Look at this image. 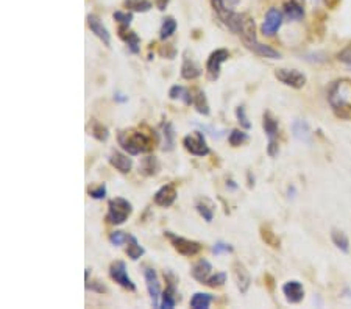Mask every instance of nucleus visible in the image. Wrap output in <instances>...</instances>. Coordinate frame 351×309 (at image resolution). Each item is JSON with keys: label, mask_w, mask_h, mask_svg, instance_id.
Listing matches in <instances>:
<instances>
[{"label": "nucleus", "mask_w": 351, "mask_h": 309, "mask_svg": "<svg viewBox=\"0 0 351 309\" xmlns=\"http://www.w3.org/2000/svg\"><path fill=\"white\" fill-rule=\"evenodd\" d=\"M280 153V144H278V139H272L269 141V145H267V155L270 158H275L278 156Z\"/></svg>", "instance_id": "c03bdc74"}, {"label": "nucleus", "mask_w": 351, "mask_h": 309, "mask_svg": "<svg viewBox=\"0 0 351 309\" xmlns=\"http://www.w3.org/2000/svg\"><path fill=\"white\" fill-rule=\"evenodd\" d=\"M84 277H86V283L89 281V269H86V274H84Z\"/></svg>", "instance_id": "864d4df0"}, {"label": "nucleus", "mask_w": 351, "mask_h": 309, "mask_svg": "<svg viewBox=\"0 0 351 309\" xmlns=\"http://www.w3.org/2000/svg\"><path fill=\"white\" fill-rule=\"evenodd\" d=\"M275 77L283 84L290 86L293 89H301L306 84V75L297 69H276Z\"/></svg>", "instance_id": "6e6552de"}, {"label": "nucleus", "mask_w": 351, "mask_h": 309, "mask_svg": "<svg viewBox=\"0 0 351 309\" xmlns=\"http://www.w3.org/2000/svg\"><path fill=\"white\" fill-rule=\"evenodd\" d=\"M331 241L332 244H334L340 251L343 253H349V239H348V236L340 231V230H332L331 231Z\"/></svg>", "instance_id": "bb28decb"}, {"label": "nucleus", "mask_w": 351, "mask_h": 309, "mask_svg": "<svg viewBox=\"0 0 351 309\" xmlns=\"http://www.w3.org/2000/svg\"><path fill=\"white\" fill-rule=\"evenodd\" d=\"M119 38L126 44L128 50L135 53V55H138L141 52V39H139L138 33L128 30V27H123V25L119 27Z\"/></svg>", "instance_id": "f3484780"}, {"label": "nucleus", "mask_w": 351, "mask_h": 309, "mask_svg": "<svg viewBox=\"0 0 351 309\" xmlns=\"http://www.w3.org/2000/svg\"><path fill=\"white\" fill-rule=\"evenodd\" d=\"M159 55L164 57V58L172 60V58H175V55H177V50H175L173 46H162V47L159 49Z\"/></svg>", "instance_id": "a18cd8bd"}, {"label": "nucleus", "mask_w": 351, "mask_h": 309, "mask_svg": "<svg viewBox=\"0 0 351 309\" xmlns=\"http://www.w3.org/2000/svg\"><path fill=\"white\" fill-rule=\"evenodd\" d=\"M211 251L215 254V256H218V254H222V253H231V251H233V247H231L230 244L224 242V241H218V242H215V244L212 245Z\"/></svg>", "instance_id": "79ce46f5"}, {"label": "nucleus", "mask_w": 351, "mask_h": 309, "mask_svg": "<svg viewBox=\"0 0 351 309\" xmlns=\"http://www.w3.org/2000/svg\"><path fill=\"white\" fill-rule=\"evenodd\" d=\"M283 13L289 21H301L304 17V2L303 0H287L283 5Z\"/></svg>", "instance_id": "dca6fc26"}, {"label": "nucleus", "mask_w": 351, "mask_h": 309, "mask_svg": "<svg viewBox=\"0 0 351 309\" xmlns=\"http://www.w3.org/2000/svg\"><path fill=\"white\" fill-rule=\"evenodd\" d=\"M159 170V162L155 156H147L141 161L139 173L144 176H155Z\"/></svg>", "instance_id": "a878e982"}, {"label": "nucleus", "mask_w": 351, "mask_h": 309, "mask_svg": "<svg viewBox=\"0 0 351 309\" xmlns=\"http://www.w3.org/2000/svg\"><path fill=\"white\" fill-rule=\"evenodd\" d=\"M113 17H114V21H117L120 25L130 27V24L133 21V13H130V11H116L113 14Z\"/></svg>", "instance_id": "4c0bfd02"}, {"label": "nucleus", "mask_w": 351, "mask_h": 309, "mask_svg": "<svg viewBox=\"0 0 351 309\" xmlns=\"http://www.w3.org/2000/svg\"><path fill=\"white\" fill-rule=\"evenodd\" d=\"M201 74H203L201 67H200L192 58L184 57L183 64H181V77H183L184 80H195V78H198Z\"/></svg>", "instance_id": "aec40b11"}, {"label": "nucleus", "mask_w": 351, "mask_h": 309, "mask_svg": "<svg viewBox=\"0 0 351 309\" xmlns=\"http://www.w3.org/2000/svg\"><path fill=\"white\" fill-rule=\"evenodd\" d=\"M194 106L197 113L203 114V116H209L211 110H209V103H208V99H206V94L201 93V91H198L197 96L194 97Z\"/></svg>", "instance_id": "473e14b6"}, {"label": "nucleus", "mask_w": 351, "mask_h": 309, "mask_svg": "<svg viewBox=\"0 0 351 309\" xmlns=\"http://www.w3.org/2000/svg\"><path fill=\"white\" fill-rule=\"evenodd\" d=\"M283 294L289 303L297 304V303L303 301V298H304V287L300 281L290 280V281L283 284Z\"/></svg>", "instance_id": "4468645a"}, {"label": "nucleus", "mask_w": 351, "mask_h": 309, "mask_svg": "<svg viewBox=\"0 0 351 309\" xmlns=\"http://www.w3.org/2000/svg\"><path fill=\"white\" fill-rule=\"evenodd\" d=\"M164 236L170 241V244L173 245V248L183 254V256L186 258H192L195 256V254H198L203 248V245L197 241H191V239H186V238H181V236H177L173 234L172 231H164Z\"/></svg>", "instance_id": "39448f33"}, {"label": "nucleus", "mask_w": 351, "mask_h": 309, "mask_svg": "<svg viewBox=\"0 0 351 309\" xmlns=\"http://www.w3.org/2000/svg\"><path fill=\"white\" fill-rule=\"evenodd\" d=\"M337 61L345 64L348 69H351V42L345 46L339 53H337Z\"/></svg>", "instance_id": "ea45409f"}, {"label": "nucleus", "mask_w": 351, "mask_h": 309, "mask_svg": "<svg viewBox=\"0 0 351 309\" xmlns=\"http://www.w3.org/2000/svg\"><path fill=\"white\" fill-rule=\"evenodd\" d=\"M228 58H230V52L227 49H217L211 53L206 61V78L209 81L218 80L222 64H224Z\"/></svg>", "instance_id": "0eeeda50"}, {"label": "nucleus", "mask_w": 351, "mask_h": 309, "mask_svg": "<svg viewBox=\"0 0 351 309\" xmlns=\"http://www.w3.org/2000/svg\"><path fill=\"white\" fill-rule=\"evenodd\" d=\"M239 36H241L244 46L248 50H251L253 53H256V55H259L262 58H270V60H280L281 58V53L278 50H275L273 47L257 41L256 25H254V21L251 19V17H248V16L245 17L244 27H242L241 33H239Z\"/></svg>", "instance_id": "f03ea898"}, {"label": "nucleus", "mask_w": 351, "mask_h": 309, "mask_svg": "<svg viewBox=\"0 0 351 309\" xmlns=\"http://www.w3.org/2000/svg\"><path fill=\"white\" fill-rule=\"evenodd\" d=\"M328 102L339 117L348 119L351 116V83L346 80L332 83L328 91Z\"/></svg>", "instance_id": "f257e3e1"}, {"label": "nucleus", "mask_w": 351, "mask_h": 309, "mask_svg": "<svg viewBox=\"0 0 351 309\" xmlns=\"http://www.w3.org/2000/svg\"><path fill=\"white\" fill-rule=\"evenodd\" d=\"M227 283V274L225 272H218V274H215V275H211L208 280H206V286L208 287H212V289H215V287H222Z\"/></svg>", "instance_id": "e433bc0d"}, {"label": "nucleus", "mask_w": 351, "mask_h": 309, "mask_svg": "<svg viewBox=\"0 0 351 309\" xmlns=\"http://www.w3.org/2000/svg\"><path fill=\"white\" fill-rule=\"evenodd\" d=\"M247 141H248V135L242 130H233L228 136V142L233 147H239V145L245 144Z\"/></svg>", "instance_id": "f704fd0d"}, {"label": "nucleus", "mask_w": 351, "mask_h": 309, "mask_svg": "<svg viewBox=\"0 0 351 309\" xmlns=\"http://www.w3.org/2000/svg\"><path fill=\"white\" fill-rule=\"evenodd\" d=\"M108 159H109V164L113 166L116 170H119L120 173H128L133 167V159L128 158V155H123L120 152H113Z\"/></svg>", "instance_id": "a211bd4d"}, {"label": "nucleus", "mask_w": 351, "mask_h": 309, "mask_svg": "<svg viewBox=\"0 0 351 309\" xmlns=\"http://www.w3.org/2000/svg\"><path fill=\"white\" fill-rule=\"evenodd\" d=\"M86 21H87V25H89L91 31L94 33L106 47H111V34H109L108 28L103 25V22L100 21V17L96 16V14H87Z\"/></svg>", "instance_id": "ddd939ff"}, {"label": "nucleus", "mask_w": 351, "mask_h": 309, "mask_svg": "<svg viewBox=\"0 0 351 309\" xmlns=\"http://www.w3.org/2000/svg\"><path fill=\"white\" fill-rule=\"evenodd\" d=\"M86 289H91V290H94V292H99V294L108 292V287L102 281H92L91 284L86 283Z\"/></svg>", "instance_id": "49530a36"}, {"label": "nucleus", "mask_w": 351, "mask_h": 309, "mask_svg": "<svg viewBox=\"0 0 351 309\" xmlns=\"http://www.w3.org/2000/svg\"><path fill=\"white\" fill-rule=\"evenodd\" d=\"M292 133L293 136L297 138L298 141H303V142H311V126L306 120L303 119H297V120H293L292 123Z\"/></svg>", "instance_id": "b1692460"}, {"label": "nucleus", "mask_w": 351, "mask_h": 309, "mask_svg": "<svg viewBox=\"0 0 351 309\" xmlns=\"http://www.w3.org/2000/svg\"><path fill=\"white\" fill-rule=\"evenodd\" d=\"M114 100H117V102L123 103V102H126V100H128V97H126V96H123V94H120V93H117V94L114 96Z\"/></svg>", "instance_id": "3c124183"}, {"label": "nucleus", "mask_w": 351, "mask_h": 309, "mask_svg": "<svg viewBox=\"0 0 351 309\" xmlns=\"http://www.w3.org/2000/svg\"><path fill=\"white\" fill-rule=\"evenodd\" d=\"M183 145L184 149H186L191 155L194 156H206L209 153V147L206 144V139H205V135H203L201 131H194V135H188L183 138Z\"/></svg>", "instance_id": "423d86ee"}, {"label": "nucleus", "mask_w": 351, "mask_h": 309, "mask_svg": "<svg viewBox=\"0 0 351 309\" xmlns=\"http://www.w3.org/2000/svg\"><path fill=\"white\" fill-rule=\"evenodd\" d=\"M212 300H214V297H212L211 294L197 292V294H194V297L191 298V307H192V309H208Z\"/></svg>", "instance_id": "c756f323"}, {"label": "nucleus", "mask_w": 351, "mask_h": 309, "mask_svg": "<svg viewBox=\"0 0 351 309\" xmlns=\"http://www.w3.org/2000/svg\"><path fill=\"white\" fill-rule=\"evenodd\" d=\"M109 277H111V280L116 281L123 289L131 290V292H133V290H136V284L131 281L130 277H128L126 264L123 261H114L113 264L109 266Z\"/></svg>", "instance_id": "1a4fd4ad"}, {"label": "nucleus", "mask_w": 351, "mask_h": 309, "mask_svg": "<svg viewBox=\"0 0 351 309\" xmlns=\"http://www.w3.org/2000/svg\"><path fill=\"white\" fill-rule=\"evenodd\" d=\"M123 7L131 11L147 13L152 10V2L150 0H123Z\"/></svg>", "instance_id": "2f4dec72"}, {"label": "nucleus", "mask_w": 351, "mask_h": 309, "mask_svg": "<svg viewBox=\"0 0 351 309\" xmlns=\"http://www.w3.org/2000/svg\"><path fill=\"white\" fill-rule=\"evenodd\" d=\"M131 212L133 205L122 197H116L108 202V214L105 219L111 225H122L131 215Z\"/></svg>", "instance_id": "20e7f679"}, {"label": "nucleus", "mask_w": 351, "mask_h": 309, "mask_svg": "<svg viewBox=\"0 0 351 309\" xmlns=\"http://www.w3.org/2000/svg\"><path fill=\"white\" fill-rule=\"evenodd\" d=\"M128 236L130 234H126L123 231H114V233H111L109 234V242L119 247V245H123L125 242H128Z\"/></svg>", "instance_id": "a19ab883"}, {"label": "nucleus", "mask_w": 351, "mask_h": 309, "mask_svg": "<svg viewBox=\"0 0 351 309\" xmlns=\"http://www.w3.org/2000/svg\"><path fill=\"white\" fill-rule=\"evenodd\" d=\"M177 21L173 19L172 16H167L165 19L162 21V25H161V30H159V38L161 39H169L170 36L177 31Z\"/></svg>", "instance_id": "7c9ffc66"}, {"label": "nucleus", "mask_w": 351, "mask_h": 309, "mask_svg": "<svg viewBox=\"0 0 351 309\" xmlns=\"http://www.w3.org/2000/svg\"><path fill=\"white\" fill-rule=\"evenodd\" d=\"M231 269H233V277L237 284V289L241 290V294H247L251 286V277L248 274L247 267L241 261H234Z\"/></svg>", "instance_id": "f8f14e48"}, {"label": "nucleus", "mask_w": 351, "mask_h": 309, "mask_svg": "<svg viewBox=\"0 0 351 309\" xmlns=\"http://www.w3.org/2000/svg\"><path fill=\"white\" fill-rule=\"evenodd\" d=\"M169 2H170V0H155V5H156V8L159 11H164L165 8H167Z\"/></svg>", "instance_id": "de8ad7c7"}, {"label": "nucleus", "mask_w": 351, "mask_h": 309, "mask_svg": "<svg viewBox=\"0 0 351 309\" xmlns=\"http://www.w3.org/2000/svg\"><path fill=\"white\" fill-rule=\"evenodd\" d=\"M211 272H212V266L208 259H200L194 264L191 274H192V278L197 280L200 284H205L206 280L211 277Z\"/></svg>", "instance_id": "6ab92c4d"}, {"label": "nucleus", "mask_w": 351, "mask_h": 309, "mask_svg": "<svg viewBox=\"0 0 351 309\" xmlns=\"http://www.w3.org/2000/svg\"><path fill=\"white\" fill-rule=\"evenodd\" d=\"M169 99L170 100H181L184 105H194V97L191 96V91L184 86L175 84L169 89Z\"/></svg>", "instance_id": "393cba45"}, {"label": "nucleus", "mask_w": 351, "mask_h": 309, "mask_svg": "<svg viewBox=\"0 0 351 309\" xmlns=\"http://www.w3.org/2000/svg\"><path fill=\"white\" fill-rule=\"evenodd\" d=\"M117 141L120 147L131 156L149 153L153 150V139L139 130H122L117 135Z\"/></svg>", "instance_id": "7ed1b4c3"}, {"label": "nucleus", "mask_w": 351, "mask_h": 309, "mask_svg": "<svg viewBox=\"0 0 351 309\" xmlns=\"http://www.w3.org/2000/svg\"><path fill=\"white\" fill-rule=\"evenodd\" d=\"M91 135L94 136L97 141L105 142V141L108 139V136H109V131H108V128H106L105 125H102V123H99V122H94V123H92Z\"/></svg>", "instance_id": "c9c22d12"}, {"label": "nucleus", "mask_w": 351, "mask_h": 309, "mask_svg": "<svg viewBox=\"0 0 351 309\" xmlns=\"http://www.w3.org/2000/svg\"><path fill=\"white\" fill-rule=\"evenodd\" d=\"M264 280L267 281V286H269V289H270V290H273V287H275V284H273V283H275L273 277H270V275H266V277H264Z\"/></svg>", "instance_id": "8fccbe9b"}, {"label": "nucleus", "mask_w": 351, "mask_h": 309, "mask_svg": "<svg viewBox=\"0 0 351 309\" xmlns=\"http://www.w3.org/2000/svg\"><path fill=\"white\" fill-rule=\"evenodd\" d=\"M236 117H237V122L241 123L242 128H245V130L251 128V122L248 120V116L245 113V108L244 106H237L236 108Z\"/></svg>", "instance_id": "58836bf2"}, {"label": "nucleus", "mask_w": 351, "mask_h": 309, "mask_svg": "<svg viewBox=\"0 0 351 309\" xmlns=\"http://www.w3.org/2000/svg\"><path fill=\"white\" fill-rule=\"evenodd\" d=\"M161 136H162V152H172L175 149V130L170 122L162 123V130H161Z\"/></svg>", "instance_id": "5701e85b"}, {"label": "nucleus", "mask_w": 351, "mask_h": 309, "mask_svg": "<svg viewBox=\"0 0 351 309\" xmlns=\"http://www.w3.org/2000/svg\"><path fill=\"white\" fill-rule=\"evenodd\" d=\"M259 233H261V239H262L267 245H270L272 248H280V247H281L280 238L273 233V230L270 228V225H262L261 230H259Z\"/></svg>", "instance_id": "c85d7f7f"}, {"label": "nucleus", "mask_w": 351, "mask_h": 309, "mask_svg": "<svg viewBox=\"0 0 351 309\" xmlns=\"http://www.w3.org/2000/svg\"><path fill=\"white\" fill-rule=\"evenodd\" d=\"M325 4H326V7H328V8L334 10V8L340 4V0H325Z\"/></svg>", "instance_id": "09e8293b"}, {"label": "nucleus", "mask_w": 351, "mask_h": 309, "mask_svg": "<svg viewBox=\"0 0 351 309\" xmlns=\"http://www.w3.org/2000/svg\"><path fill=\"white\" fill-rule=\"evenodd\" d=\"M262 128L269 138V141L278 138V130H280V122L270 111H266L262 116Z\"/></svg>", "instance_id": "4be33fe9"}, {"label": "nucleus", "mask_w": 351, "mask_h": 309, "mask_svg": "<svg viewBox=\"0 0 351 309\" xmlns=\"http://www.w3.org/2000/svg\"><path fill=\"white\" fill-rule=\"evenodd\" d=\"M178 301H180V297H178V292H177V284L169 283L167 287H165V290L162 292V295H161L159 307L161 309H173Z\"/></svg>", "instance_id": "412c9836"}, {"label": "nucleus", "mask_w": 351, "mask_h": 309, "mask_svg": "<svg viewBox=\"0 0 351 309\" xmlns=\"http://www.w3.org/2000/svg\"><path fill=\"white\" fill-rule=\"evenodd\" d=\"M89 197L94 198V200H103L106 197V186L100 185L96 189H89Z\"/></svg>", "instance_id": "37998d69"}, {"label": "nucleus", "mask_w": 351, "mask_h": 309, "mask_svg": "<svg viewBox=\"0 0 351 309\" xmlns=\"http://www.w3.org/2000/svg\"><path fill=\"white\" fill-rule=\"evenodd\" d=\"M195 209L198 211V214H200L208 224L212 222V219H214V208H212L211 205H206L205 200H203V202H198V203L195 205Z\"/></svg>", "instance_id": "72a5a7b5"}, {"label": "nucleus", "mask_w": 351, "mask_h": 309, "mask_svg": "<svg viewBox=\"0 0 351 309\" xmlns=\"http://www.w3.org/2000/svg\"><path fill=\"white\" fill-rule=\"evenodd\" d=\"M283 19H284V13L283 11H280L278 8H269V11L266 13V17H264L262 27H261L262 34L273 36L276 31L281 28Z\"/></svg>", "instance_id": "9b49d317"}, {"label": "nucleus", "mask_w": 351, "mask_h": 309, "mask_svg": "<svg viewBox=\"0 0 351 309\" xmlns=\"http://www.w3.org/2000/svg\"><path fill=\"white\" fill-rule=\"evenodd\" d=\"M144 278H145V286H147V290H149V295L152 298V303H153V307H159L161 304V284H159V280H158V275H156V270L152 269V267H145L144 269Z\"/></svg>", "instance_id": "9d476101"}, {"label": "nucleus", "mask_w": 351, "mask_h": 309, "mask_svg": "<svg viewBox=\"0 0 351 309\" xmlns=\"http://www.w3.org/2000/svg\"><path fill=\"white\" fill-rule=\"evenodd\" d=\"M145 253L144 247L138 242V239L135 238V236H128V247H126V254L128 258H130L131 261H138L142 254Z\"/></svg>", "instance_id": "cd10ccee"}, {"label": "nucleus", "mask_w": 351, "mask_h": 309, "mask_svg": "<svg viewBox=\"0 0 351 309\" xmlns=\"http://www.w3.org/2000/svg\"><path fill=\"white\" fill-rule=\"evenodd\" d=\"M177 189L173 185H165L162 188H159L153 197L155 200V203L158 206H162V208H169L175 203V200H177Z\"/></svg>", "instance_id": "2eb2a0df"}, {"label": "nucleus", "mask_w": 351, "mask_h": 309, "mask_svg": "<svg viewBox=\"0 0 351 309\" xmlns=\"http://www.w3.org/2000/svg\"><path fill=\"white\" fill-rule=\"evenodd\" d=\"M227 188H230V189H236L237 186L234 185V181H233V180H228V181H227Z\"/></svg>", "instance_id": "603ef678"}]
</instances>
